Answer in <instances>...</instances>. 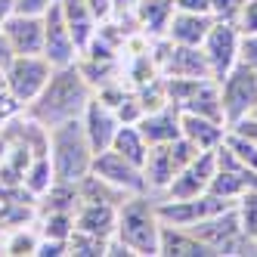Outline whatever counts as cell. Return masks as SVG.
Instances as JSON below:
<instances>
[{
    "instance_id": "obj_41",
    "label": "cell",
    "mask_w": 257,
    "mask_h": 257,
    "mask_svg": "<svg viewBox=\"0 0 257 257\" xmlns=\"http://www.w3.org/2000/svg\"><path fill=\"white\" fill-rule=\"evenodd\" d=\"M254 115H257V108H254Z\"/></svg>"
},
{
    "instance_id": "obj_4",
    "label": "cell",
    "mask_w": 257,
    "mask_h": 257,
    "mask_svg": "<svg viewBox=\"0 0 257 257\" xmlns=\"http://www.w3.org/2000/svg\"><path fill=\"white\" fill-rule=\"evenodd\" d=\"M192 229L205 245H211L217 251V257H235V254H251L257 248V242L242 229V220H238V211L235 205L226 208V211H217L198 223L186 226Z\"/></svg>"
},
{
    "instance_id": "obj_7",
    "label": "cell",
    "mask_w": 257,
    "mask_h": 257,
    "mask_svg": "<svg viewBox=\"0 0 257 257\" xmlns=\"http://www.w3.org/2000/svg\"><path fill=\"white\" fill-rule=\"evenodd\" d=\"M217 84H220V102H223L226 127L254 115V108H257V75L245 62H235Z\"/></svg>"
},
{
    "instance_id": "obj_6",
    "label": "cell",
    "mask_w": 257,
    "mask_h": 257,
    "mask_svg": "<svg viewBox=\"0 0 257 257\" xmlns=\"http://www.w3.org/2000/svg\"><path fill=\"white\" fill-rule=\"evenodd\" d=\"M201 149L192 146L186 137H177L171 143H158V146H149V155L143 161V174H146V183L149 189H168L171 180L186 168V164L198 155Z\"/></svg>"
},
{
    "instance_id": "obj_38",
    "label": "cell",
    "mask_w": 257,
    "mask_h": 257,
    "mask_svg": "<svg viewBox=\"0 0 257 257\" xmlns=\"http://www.w3.org/2000/svg\"><path fill=\"white\" fill-rule=\"evenodd\" d=\"M13 56H16V53H13V47H10V41H7V34L0 31V75L7 71V65L13 62Z\"/></svg>"
},
{
    "instance_id": "obj_28",
    "label": "cell",
    "mask_w": 257,
    "mask_h": 257,
    "mask_svg": "<svg viewBox=\"0 0 257 257\" xmlns=\"http://www.w3.org/2000/svg\"><path fill=\"white\" fill-rule=\"evenodd\" d=\"M235 211H238V220H242V229L257 242V189H245L238 195Z\"/></svg>"
},
{
    "instance_id": "obj_18",
    "label": "cell",
    "mask_w": 257,
    "mask_h": 257,
    "mask_svg": "<svg viewBox=\"0 0 257 257\" xmlns=\"http://www.w3.org/2000/svg\"><path fill=\"white\" fill-rule=\"evenodd\" d=\"M161 75L168 78H211L208 71V59L201 47H183L171 41V53L161 65Z\"/></svg>"
},
{
    "instance_id": "obj_40",
    "label": "cell",
    "mask_w": 257,
    "mask_h": 257,
    "mask_svg": "<svg viewBox=\"0 0 257 257\" xmlns=\"http://www.w3.org/2000/svg\"><path fill=\"white\" fill-rule=\"evenodd\" d=\"M137 0H115V10H134Z\"/></svg>"
},
{
    "instance_id": "obj_39",
    "label": "cell",
    "mask_w": 257,
    "mask_h": 257,
    "mask_svg": "<svg viewBox=\"0 0 257 257\" xmlns=\"http://www.w3.org/2000/svg\"><path fill=\"white\" fill-rule=\"evenodd\" d=\"M10 13H16V0H0V22H4Z\"/></svg>"
},
{
    "instance_id": "obj_2",
    "label": "cell",
    "mask_w": 257,
    "mask_h": 257,
    "mask_svg": "<svg viewBox=\"0 0 257 257\" xmlns=\"http://www.w3.org/2000/svg\"><path fill=\"white\" fill-rule=\"evenodd\" d=\"M93 146H90L81 118L62 121L56 127H50V164L53 177L62 183H78L81 177L90 174L93 164Z\"/></svg>"
},
{
    "instance_id": "obj_1",
    "label": "cell",
    "mask_w": 257,
    "mask_h": 257,
    "mask_svg": "<svg viewBox=\"0 0 257 257\" xmlns=\"http://www.w3.org/2000/svg\"><path fill=\"white\" fill-rule=\"evenodd\" d=\"M90 96H93V87H90L87 78L81 75L78 62L75 65H62V68H53L47 87L41 90V96L25 108V115L50 131V127H56L62 121L81 118Z\"/></svg>"
},
{
    "instance_id": "obj_15",
    "label": "cell",
    "mask_w": 257,
    "mask_h": 257,
    "mask_svg": "<svg viewBox=\"0 0 257 257\" xmlns=\"http://www.w3.org/2000/svg\"><path fill=\"white\" fill-rule=\"evenodd\" d=\"M158 254L161 257H217V251L201 242L192 229L174 226V223H161Z\"/></svg>"
},
{
    "instance_id": "obj_9",
    "label": "cell",
    "mask_w": 257,
    "mask_h": 257,
    "mask_svg": "<svg viewBox=\"0 0 257 257\" xmlns=\"http://www.w3.org/2000/svg\"><path fill=\"white\" fill-rule=\"evenodd\" d=\"M235 205V198H220L214 192L195 195V198H164L161 205H155L161 223H174V226H192L198 220H205L217 211H226Z\"/></svg>"
},
{
    "instance_id": "obj_11",
    "label": "cell",
    "mask_w": 257,
    "mask_h": 257,
    "mask_svg": "<svg viewBox=\"0 0 257 257\" xmlns=\"http://www.w3.org/2000/svg\"><path fill=\"white\" fill-rule=\"evenodd\" d=\"M44 56L50 59L53 68L78 62V47L71 41V31H68V22L62 16L59 0L44 13Z\"/></svg>"
},
{
    "instance_id": "obj_25",
    "label": "cell",
    "mask_w": 257,
    "mask_h": 257,
    "mask_svg": "<svg viewBox=\"0 0 257 257\" xmlns=\"http://www.w3.org/2000/svg\"><path fill=\"white\" fill-rule=\"evenodd\" d=\"M38 242H41V232H34L28 226L13 229L7 235V242H4V254H10V257H34L38 254Z\"/></svg>"
},
{
    "instance_id": "obj_22",
    "label": "cell",
    "mask_w": 257,
    "mask_h": 257,
    "mask_svg": "<svg viewBox=\"0 0 257 257\" xmlns=\"http://www.w3.org/2000/svg\"><path fill=\"white\" fill-rule=\"evenodd\" d=\"M183 112H195L214 121H223V102H220V84L214 78H201L195 81V87L189 90V96L180 102ZM226 124V121H223Z\"/></svg>"
},
{
    "instance_id": "obj_31",
    "label": "cell",
    "mask_w": 257,
    "mask_h": 257,
    "mask_svg": "<svg viewBox=\"0 0 257 257\" xmlns=\"http://www.w3.org/2000/svg\"><path fill=\"white\" fill-rule=\"evenodd\" d=\"M235 25L242 34H257V0H245L242 10H238Z\"/></svg>"
},
{
    "instance_id": "obj_14",
    "label": "cell",
    "mask_w": 257,
    "mask_h": 257,
    "mask_svg": "<svg viewBox=\"0 0 257 257\" xmlns=\"http://www.w3.org/2000/svg\"><path fill=\"white\" fill-rule=\"evenodd\" d=\"M81 124H84V134L90 140V146H93V152H102L112 146L115 140V131H118V115H115V108L112 105H105L96 93L90 96L87 108H84V115H81Z\"/></svg>"
},
{
    "instance_id": "obj_30",
    "label": "cell",
    "mask_w": 257,
    "mask_h": 257,
    "mask_svg": "<svg viewBox=\"0 0 257 257\" xmlns=\"http://www.w3.org/2000/svg\"><path fill=\"white\" fill-rule=\"evenodd\" d=\"M245 0H208V10L214 19H226V22H235L238 19V10H242Z\"/></svg>"
},
{
    "instance_id": "obj_8",
    "label": "cell",
    "mask_w": 257,
    "mask_h": 257,
    "mask_svg": "<svg viewBox=\"0 0 257 257\" xmlns=\"http://www.w3.org/2000/svg\"><path fill=\"white\" fill-rule=\"evenodd\" d=\"M238 47H242V31H238V25L226 22V19H214L211 31L205 34V41H201V53H205V59H208V71H211L214 81H220L238 62Z\"/></svg>"
},
{
    "instance_id": "obj_37",
    "label": "cell",
    "mask_w": 257,
    "mask_h": 257,
    "mask_svg": "<svg viewBox=\"0 0 257 257\" xmlns=\"http://www.w3.org/2000/svg\"><path fill=\"white\" fill-rule=\"evenodd\" d=\"M174 10H180V13H211L208 0H174Z\"/></svg>"
},
{
    "instance_id": "obj_3",
    "label": "cell",
    "mask_w": 257,
    "mask_h": 257,
    "mask_svg": "<svg viewBox=\"0 0 257 257\" xmlns=\"http://www.w3.org/2000/svg\"><path fill=\"white\" fill-rule=\"evenodd\" d=\"M115 235L131 248L134 257H158V235H161V217L155 205L143 195H131L118 208V226Z\"/></svg>"
},
{
    "instance_id": "obj_10",
    "label": "cell",
    "mask_w": 257,
    "mask_h": 257,
    "mask_svg": "<svg viewBox=\"0 0 257 257\" xmlns=\"http://www.w3.org/2000/svg\"><path fill=\"white\" fill-rule=\"evenodd\" d=\"M90 171H93L96 177L108 180L112 186L131 192V195H143L146 189H149V183H146V174L140 164L127 161L124 155H118L115 149H102L93 155V164H90Z\"/></svg>"
},
{
    "instance_id": "obj_36",
    "label": "cell",
    "mask_w": 257,
    "mask_h": 257,
    "mask_svg": "<svg viewBox=\"0 0 257 257\" xmlns=\"http://www.w3.org/2000/svg\"><path fill=\"white\" fill-rule=\"evenodd\" d=\"M229 131L238 134V137H245V140H251V143H257V115H248L242 121H235Z\"/></svg>"
},
{
    "instance_id": "obj_5",
    "label": "cell",
    "mask_w": 257,
    "mask_h": 257,
    "mask_svg": "<svg viewBox=\"0 0 257 257\" xmlns=\"http://www.w3.org/2000/svg\"><path fill=\"white\" fill-rule=\"evenodd\" d=\"M50 75H53V65L41 53L38 56H13V62L4 71V87H7V93L16 105L28 108L41 96V90L47 87Z\"/></svg>"
},
{
    "instance_id": "obj_32",
    "label": "cell",
    "mask_w": 257,
    "mask_h": 257,
    "mask_svg": "<svg viewBox=\"0 0 257 257\" xmlns=\"http://www.w3.org/2000/svg\"><path fill=\"white\" fill-rule=\"evenodd\" d=\"M34 257H68V238H47V235H41L38 254Z\"/></svg>"
},
{
    "instance_id": "obj_34",
    "label": "cell",
    "mask_w": 257,
    "mask_h": 257,
    "mask_svg": "<svg viewBox=\"0 0 257 257\" xmlns=\"http://www.w3.org/2000/svg\"><path fill=\"white\" fill-rule=\"evenodd\" d=\"M87 7H90V13H93V19L99 25L115 16V0H87Z\"/></svg>"
},
{
    "instance_id": "obj_33",
    "label": "cell",
    "mask_w": 257,
    "mask_h": 257,
    "mask_svg": "<svg viewBox=\"0 0 257 257\" xmlns=\"http://www.w3.org/2000/svg\"><path fill=\"white\" fill-rule=\"evenodd\" d=\"M238 62H245L257 75V34H242V47H238Z\"/></svg>"
},
{
    "instance_id": "obj_12",
    "label": "cell",
    "mask_w": 257,
    "mask_h": 257,
    "mask_svg": "<svg viewBox=\"0 0 257 257\" xmlns=\"http://www.w3.org/2000/svg\"><path fill=\"white\" fill-rule=\"evenodd\" d=\"M217 174V149L211 152H198L186 168H183L174 180L171 186L164 189L168 192V198H195V195H205L211 180Z\"/></svg>"
},
{
    "instance_id": "obj_13",
    "label": "cell",
    "mask_w": 257,
    "mask_h": 257,
    "mask_svg": "<svg viewBox=\"0 0 257 257\" xmlns=\"http://www.w3.org/2000/svg\"><path fill=\"white\" fill-rule=\"evenodd\" d=\"M0 31L7 34L16 56H44V16H28V13H10Z\"/></svg>"
},
{
    "instance_id": "obj_26",
    "label": "cell",
    "mask_w": 257,
    "mask_h": 257,
    "mask_svg": "<svg viewBox=\"0 0 257 257\" xmlns=\"http://www.w3.org/2000/svg\"><path fill=\"white\" fill-rule=\"evenodd\" d=\"M105 242L108 238L75 229L68 235V257H105Z\"/></svg>"
},
{
    "instance_id": "obj_27",
    "label": "cell",
    "mask_w": 257,
    "mask_h": 257,
    "mask_svg": "<svg viewBox=\"0 0 257 257\" xmlns=\"http://www.w3.org/2000/svg\"><path fill=\"white\" fill-rule=\"evenodd\" d=\"M71 232H75V214L47 211L41 217V235H47V238H68Z\"/></svg>"
},
{
    "instance_id": "obj_21",
    "label": "cell",
    "mask_w": 257,
    "mask_h": 257,
    "mask_svg": "<svg viewBox=\"0 0 257 257\" xmlns=\"http://www.w3.org/2000/svg\"><path fill=\"white\" fill-rule=\"evenodd\" d=\"M174 13V0H137L134 4V16L146 38H164Z\"/></svg>"
},
{
    "instance_id": "obj_17",
    "label": "cell",
    "mask_w": 257,
    "mask_h": 257,
    "mask_svg": "<svg viewBox=\"0 0 257 257\" xmlns=\"http://www.w3.org/2000/svg\"><path fill=\"white\" fill-rule=\"evenodd\" d=\"M226 131L229 127L223 121H214V118L195 115V112H183L180 115V137H186L192 146H198L201 152L217 149V146L226 140Z\"/></svg>"
},
{
    "instance_id": "obj_29",
    "label": "cell",
    "mask_w": 257,
    "mask_h": 257,
    "mask_svg": "<svg viewBox=\"0 0 257 257\" xmlns=\"http://www.w3.org/2000/svg\"><path fill=\"white\" fill-rule=\"evenodd\" d=\"M223 146L226 149L245 164V168H251V171H257V143H251V140H245V137H238V134H232V131H226V140H223Z\"/></svg>"
},
{
    "instance_id": "obj_19",
    "label": "cell",
    "mask_w": 257,
    "mask_h": 257,
    "mask_svg": "<svg viewBox=\"0 0 257 257\" xmlns=\"http://www.w3.org/2000/svg\"><path fill=\"white\" fill-rule=\"evenodd\" d=\"M115 226H118V208L115 205H105V201H81V208L75 211V229H81V232L108 238V235H115Z\"/></svg>"
},
{
    "instance_id": "obj_20",
    "label": "cell",
    "mask_w": 257,
    "mask_h": 257,
    "mask_svg": "<svg viewBox=\"0 0 257 257\" xmlns=\"http://www.w3.org/2000/svg\"><path fill=\"white\" fill-rule=\"evenodd\" d=\"M211 25H214L211 13H180L177 10L164 38H171L174 44H183V47H201V41H205V34L211 31Z\"/></svg>"
},
{
    "instance_id": "obj_23",
    "label": "cell",
    "mask_w": 257,
    "mask_h": 257,
    "mask_svg": "<svg viewBox=\"0 0 257 257\" xmlns=\"http://www.w3.org/2000/svg\"><path fill=\"white\" fill-rule=\"evenodd\" d=\"M108 149H115L118 155H124L127 161H134V164H140V168H143L146 155H149V143H146V137L140 134L137 124H118L115 140H112Z\"/></svg>"
},
{
    "instance_id": "obj_35",
    "label": "cell",
    "mask_w": 257,
    "mask_h": 257,
    "mask_svg": "<svg viewBox=\"0 0 257 257\" xmlns=\"http://www.w3.org/2000/svg\"><path fill=\"white\" fill-rule=\"evenodd\" d=\"M56 0H16V13H28V16H44Z\"/></svg>"
},
{
    "instance_id": "obj_16",
    "label": "cell",
    "mask_w": 257,
    "mask_h": 257,
    "mask_svg": "<svg viewBox=\"0 0 257 257\" xmlns=\"http://www.w3.org/2000/svg\"><path fill=\"white\" fill-rule=\"evenodd\" d=\"M180 115L183 108L174 105V102H164L161 108H152V112H143L137 127L140 134L146 137L149 146H158V143H171L180 137Z\"/></svg>"
},
{
    "instance_id": "obj_24",
    "label": "cell",
    "mask_w": 257,
    "mask_h": 257,
    "mask_svg": "<svg viewBox=\"0 0 257 257\" xmlns=\"http://www.w3.org/2000/svg\"><path fill=\"white\" fill-rule=\"evenodd\" d=\"M53 164H50V152H41V155H31V161L25 164V171H22V186L34 195V198H41L50 186H53Z\"/></svg>"
}]
</instances>
